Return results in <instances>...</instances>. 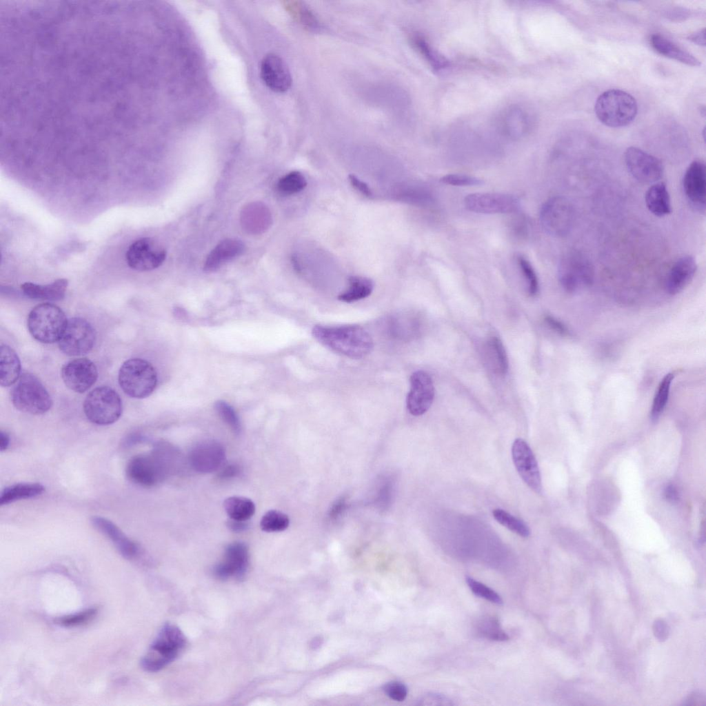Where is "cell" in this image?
Wrapping results in <instances>:
<instances>
[{
	"instance_id": "cell-46",
	"label": "cell",
	"mask_w": 706,
	"mask_h": 706,
	"mask_svg": "<svg viewBox=\"0 0 706 706\" xmlns=\"http://www.w3.org/2000/svg\"><path fill=\"white\" fill-rule=\"evenodd\" d=\"M384 690L387 695L394 700H404L407 694L406 687L398 682H392L385 685Z\"/></svg>"
},
{
	"instance_id": "cell-50",
	"label": "cell",
	"mask_w": 706,
	"mask_h": 706,
	"mask_svg": "<svg viewBox=\"0 0 706 706\" xmlns=\"http://www.w3.org/2000/svg\"><path fill=\"white\" fill-rule=\"evenodd\" d=\"M218 477L221 479H228L238 476L241 472V467L235 463H230L223 465Z\"/></svg>"
},
{
	"instance_id": "cell-37",
	"label": "cell",
	"mask_w": 706,
	"mask_h": 706,
	"mask_svg": "<svg viewBox=\"0 0 706 706\" xmlns=\"http://www.w3.org/2000/svg\"><path fill=\"white\" fill-rule=\"evenodd\" d=\"M492 514L495 520L514 533L524 538L530 536V530L528 526L522 520L505 510L500 508L494 509Z\"/></svg>"
},
{
	"instance_id": "cell-43",
	"label": "cell",
	"mask_w": 706,
	"mask_h": 706,
	"mask_svg": "<svg viewBox=\"0 0 706 706\" xmlns=\"http://www.w3.org/2000/svg\"><path fill=\"white\" fill-rule=\"evenodd\" d=\"M466 582L471 591L476 596L483 598L493 603L501 605L503 600L500 595L485 584L467 576Z\"/></svg>"
},
{
	"instance_id": "cell-47",
	"label": "cell",
	"mask_w": 706,
	"mask_h": 706,
	"mask_svg": "<svg viewBox=\"0 0 706 706\" xmlns=\"http://www.w3.org/2000/svg\"><path fill=\"white\" fill-rule=\"evenodd\" d=\"M517 219L514 220L512 222V230L514 234L519 237L526 236L529 232V223L528 221L522 216L516 217Z\"/></svg>"
},
{
	"instance_id": "cell-33",
	"label": "cell",
	"mask_w": 706,
	"mask_h": 706,
	"mask_svg": "<svg viewBox=\"0 0 706 706\" xmlns=\"http://www.w3.org/2000/svg\"><path fill=\"white\" fill-rule=\"evenodd\" d=\"M223 507L231 519L248 521L255 512L254 502L243 496H230L223 502Z\"/></svg>"
},
{
	"instance_id": "cell-20",
	"label": "cell",
	"mask_w": 706,
	"mask_h": 706,
	"mask_svg": "<svg viewBox=\"0 0 706 706\" xmlns=\"http://www.w3.org/2000/svg\"><path fill=\"white\" fill-rule=\"evenodd\" d=\"M261 77L271 90L282 93L291 87L292 79L285 61L274 54H267L261 64Z\"/></svg>"
},
{
	"instance_id": "cell-25",
	"label": "cell",
	"mask_w": 706,
	"mask_h": 706,
	"mask_svg": "<svg viewBox=\"0 0 706 706\" xmlns=\"http://www.w3.org/2000/svg\"><path fill=\"white\" fill-rule=\"evenodd\" d=\"M244 250L243 243L239 239H228L221 241L208 255L204 263V271H216L225 263L241 255Z\"/></svg>"
},
{
	"instance_id": "cell-52",
	"label": "cell",
	"mask_w": 706,
	"mask_h": 706,
	"mask_svg": "<svg viewBox=\"0 0 706 706\" xmlns=\"http://www.w3.org/2000/svg\"><path fill=\"white\" fill-rule=\"evenodd\" d=\"M227 526L232 532H241L245 531L249 527V523L247 521H239L230 518L227 522Z\"/></svg>"
},
{
	"instance_id": "cell-12",
	"label": "cell",
	"mask_w": 706,
	"mask_h": 706,
	"mask_svg": "<svg viewBox=\"0 0 706 706\" xmlns=\"http://www.w3.org/2000/svg\"><path fill=\"white\" fill-rule=\"evenodd\" d=\"M166 257V250L157 240L143 237L128 248L125 259L128 266L137 271H149L159 268Z\"/></svg>"
},
{
	"instance_id": "cell-34",
	"label": "cell",
	"mask_w": 706,
	"mask_h": 706,
	"mask_svg": "<svg viewBox=\"0 0 706 706\" xmlns=\"http://www.w3.org/2000/svg\"><path fill=\"white\" fill-rule=\"evenodd\" d=\"M486 353L495 372L501 375H505L508 370V359L504 345L500 339L497 336H493L487 341Z\"/></svg>"
},
{
	"instance_id": "cell-10",
	"label": "cell",
	"mask_w": 706,
	"mask_h": 706,
	"mask_svg": "<svg viewBox=\"0 0 706 706\" xmlns=\"http://www.w3.org/2000/svg\"><path fill=\"white\" fill-rule=\"evenodd\" d=\"M540 221L549 234L561 237L567 235L574 221V210L564 197L554 196L548 199L540 212Z\"/></svg>"
},
{
	"instance_id": "cell-45",
	"label": "cell",
	"mask_w": 706,
	"mask_h": 706,
	"mask_svg": "<svg viewBox=\"0 0 706 706\" xmlns=\"http://www.w3.org/2000/svg\"><path fill=\"white\" fill-rule=\"evenodd\" d=\"M485 623L481 628L484 636L495 641H506L509 638L507 634L500 627L497 620L490 619Z\"/></svg>"
},
{
	"instance_id": "cell-49",
	"label": "cell",
	"mask_w": 706,
	"mask_h": 706,
	"mask_svg": "<svg viewBox=\"0 0 706 706\" xmlns=\"http://www.w3.org/2000/svg\"><path fill=\"white\" fill-rule=\"evenodd\" d=\"M545 322L546 324L554 332H557L561 335L569 334V330L567 327L561 321L558 320L555 317L547 315L545 316Z\"/></svg>"
},
{
	"instance_id": "cell-48",
	"label": "cell",
	"mask_w": 706,
	"mask_h": 706,
	"mask_svg": "<svg viewBox=\"0 0 706 706\" xmlns=\"http://www.w3.org/2000/svg\"><path fill=\"white\" fill-rule=\"evenodd\" d=\"M349 180L351 185L362 194L369 198L373 196L372 191L368 185L359 179L357 176L354 174H350L349 175Z\"/></svg>"
},
{
	"instance_id": "cell-40",
	"label": "cell",
	"mask_w": 706,
	"mask_h": 706,
	"mask_svg": "<svg viewBox=\"0 0 706 706\" xmlns=\"http://www.w3.org/2000/svg\"><path fill=\"white\" fill-rule=\"evenodd\" d=\"M98 613V609L90 607L84 610L57 618L54 623L65 627H75L90 622Z\"/></svg>"
},
{
	"instance_id": "cell-23",
	"label": "cell",
	"mask_w": 706,
	"mask_h": 706,
	"mask_svg": "<svg viewBox=\"0 0 706 706\" xmlns=\"http://www.w3.org/2000/svg\"><path fill=\"white\" fill-rule=\"evenodd\" d=\"M499 126L506 137L516 140L525 137L530 132L532 119L526 110L519 106H513L503 112Z\"/></svg>"
},
{
	"instance_id": "cell-39",
	"label": "cell",
	"mask_w": 706,
	"mask_h": 706,
	"mask_svg": "<svg viewBox=\"0 0 706 706\" xmlns=\"http://www.w3.org/2000/svg\"><path fill=\"white\" fill-rule=\"evenodd\" d=\"M411 40L415 48L434 69L439 70L446 66V61L434 51L423 37L414 34L411 37Z\"/></svg>"
},
{
	"instance_id": "cell-42",
	"label": "cell",
	"mask_w": 706,
	"mask_h": 706,
	"mask_svg": "<svg viewBox=\"0 0 706 706\" xmlns=\"http://www.w3.org/2000/svg\"><path fill=\"white\" fill-rule=\"evenodd\" d=\"M215 410L221 418L236 434H239L241 429L239 418L234 408L223 401H218L214 405Z\"/></svg>"
},
{
	"instance_id": "cell-21",
	"label": "cell",
	"mask_w": 706,
	"mask_h": 706,
	"mask_svg": "<svg viewBox=\"0 0 706 706\" xmlns=\"http://www.w3.org/2000/svg\"><path fill=\"white\" fill-rule=\"evenodd\" d=\"M92 525L105 536L122 556L128 560L137 559L141 554L139 545L130 539L114 523L101 517L93 516Z\"/></svg>"
},
{
	"instance_id": "cell-44",
	"label": "cell",
	"mask_w": 706,
	"mask_h": 706,
	"mask_svg": "<svg viewBox=\"0 0 706 706\" xmlns=\"http://www.w3.org/2000/svg\"><path fill=\"white\" fill-rule=\"evenodd\" d=\"M441 181L443 183L454 186H475L483 183L479 178L461 174L445 175L441 178Z\"/></svg>"
},
{
	"instance_id": "cell-29",
	"label": "cell",
	"mask_w": 706,
	"mask_h": 706,
	"mask_svg": "<svg viewBox=\"0 0 706 706\" xmlns=\"http://www.w3.org/2000/svg\"><path fill=\"white\" fill-rule=\"evenodd\" d=\"M648 210L657 216H664L672 212L670 196L666 185L658 182L649 188L645 194Z\"/></svg>"
},
{
	"instance_id": "cell-41",
	"label": "cell",
	"mask_w": 706,
	"mask_h": 706,
	"mask_svg": "<svg viewBox=\"0 0 706 706\" xmlns=\"http://www.w3.org/2000/svg\"><path fill=\"white\" fill-rule=\"evenodd\" d=\"M516 261L525 281L529 294L532 296L536 295L539 290V283L533 266L528 259L521 254L517 256Z\"/></svg>"
},
{
	"instance_id": "cell-35",
	"label": "cell",
	"mask_w": 706,
	"mask_h": 706,
	"mask_svg": "<svg viewBox=\"0 0 706 706\" xmlns=\"http://www.w3.org/2000/svg\"><path fill=\"white\" fill-rule=\"evenodd\" d=\"M674 377L673 373L667 374L661 379L658 386L650 412V418L653 421L658 419L667 403Z\"/></svg>"
},
{
	"instance_id": "cell-38",
	"label": "cell",
	"mask_w": 706,
	"mask_h": 706,
	"mask_svg": "<svg viewBox=\"0 0 706 706\" xmlns=\"http://www.w3.org/2000/svg\"><path fill=\"white\" fill-rule=\"evenodd\" d=\"M290 518L285 513L275 510L268 511L261 518L260 527L266 532H279L286 530Z\"/></svg>"
},
{
	"instance_id": "cell-24",
	"label": "cell",
	"mask_w": 706,
	"mask_h": 706,
	"mask_svg": "<svg viewBox=\"0 0 706 706\" xmlns=\"http://www.w3.org/2000/svg\"><path fill=\"white\" fill-rule=\"evenodd\" d=\"M696 270V262L693 256H685L678 259L667 274L666 292L670 295L680 293L691 282Z\"/></svg>"
},
{
	"instance_id": "cell-16",
	"label": "cell",
	"mask_w": 706,
	"mask_h": 706,
	"mask_svg": "<svg viewBox=\"0 0 706 706\" xmlns=\"http://www.w3.org/2000/svg\"><path fill=\"white\" fill-rule=\"evenodd\" d=\"M194 470L202 474L220 469L225 460L223 446L218 441L205 440L196 443L190 450L188 458Z\"/></svg>"
},
{
	"instance_id": "cell-5",
	"label": "cell",
	"mask_w": 706,
	"mask_h": 706,
	"mask_svg": "<svg viewBox=\"0 0 706 706\" xmlns=\"http://www.w3.org/2000/svg\"><path fill=\"white\" fill-rule=\"evenodd\" d=\"M67 323L66 316L61 308L46 303L37 305L30 311L27 324L30 334L37 341L52 343L59 341Z\"/></svg>"
},
{
	"instance_id": "cell-54",
	"label": "cell",
	"mask_w": 706,
	"mask_h": 706,
	"mask_svg": "<svg viewBox=\"0 0 706 706\" xmlns=\"http://www.w3.org/2000/svg\"><path fill=\"white\" fill-rule=\"evenodd\" d=\"M391 488L392 486L389 483H386L381 488L379 493V501L381 503L384 505L387 503L388 501L391 497Z\"/></svg>"
},
{
	"instance_id": "cell-22",
	"label": "cell",
	"mask_w": 706,
	"mask_h": 706,
	"mask_svg": "<svg viewBox=\"0 0 706 706\" xmlns=\"http://www.w3.org/2000/svg\"><path fill=\"white\" fill-rule=\"evenodd\" d=\"M685 194L692 205L705 212L706 198L705 165L701 161H694L687 168L683 177Z\"/></svg>"
},
{
	"instance_id": "cell-19",
	"label": "cell",
	"mask_w": 706,
	"mask_h": 706,
	"mask_svg": "<svg viewBox=\"0 0 706 706\" xmlns=\"http://www.w3.org/2000/svg\"><path fill=\"white\" fill-rule=\"evenodd\" d=\"M61 378L71 390L83 393L94 384L98 377L95 364L86 358H79L66 363L61 368Z\"/></svg>"
},
{
	"instance_id": "cell-26",
	"label": "cell",
	"mask_w": 706,
	"mask_h": 706,
	"mask_svg": "<svg viewBox=\"0 0 706 706\" xmlns=\"http://www.w3.org/2000/svg\"><path fill=\"white\" fill-rule=\"evenodd\" d=\"M68 285L67 279H59L47 285L26 282L21 285V289L30 299L54 301L64 298Z\"/></svg>"
},
{
	"instance_id": "cell-17",
	"label": "cell",
	"mask_w": 706,
	"mask_h": 706,
	"mask_svg": "<svg viewBox=\"0 0 706 706\" xmlns=\"http://www.w3.org/2000/svg\"><path fill=\"white\" fill-rule=\"evenodd\" d=\"M513 462L517 472L530 488L536 493L542 490L536 459L529 445L522 438L515 439L512 447Z\"/></svg>"
},
{
	"instance_id": "cell-51",
	"label": "cell",
	"mask_w": 706,
	"mask_h": 706,
	"mask_svg": "<svg viewBox=\"0 0 706 706\" xmlns=\"http://www.w3.org/2000/svg\"><path fill=\"white\" fill-rule=\"evenodd\" d=\"M346 506V501L344 498H341L335 501L330 510V517L332 519L337 518L343 512Z\"/></svg>"
},
{
	"instance_id": "cell-56",
	"label": "cell",
	"mask_w": 706,
	"mask_h": 706,
	"mask_svg": "<svg viewBox=\"0 0 706 706\" xmlns=\"http://www.w3.org/2000/svg\"><path fill=\"white\" fill-rule=\"evenodd\" d=\"M9 443V435L6 432L1 430L0 432V450L1 452L6 450L8 447Z\"/></svg>"
},
{
	"instance_id": "cell-8",
	"label": "cell",
	"mask_w": 706,
	"mask_h": 706,
	"mask_svg": "<svg viewBox=\"0 0 706 706\" xmlns=\"http://www.w3.org/2000/svg\"><path fill=\"white\" fill-rule=\"evenodd\" d=\"M83 411L90 422L100 425H110L121 416L122 402L112 388L100 386L87 395L83 403Z\"/></svg>"
},
{
	"instance_id": "cell-31",
	"label": "cell",
	"mask_w": 706,
	"mask_h": 706,
	"mask_svg": "<svg viewBox=\"0 0 706 706\" xmlns=\"http://www.w3.org/2000/svg\"><path fill=\"white\" fill-rule=\"evenodd\" d=\"M285 7L290 15L305 30L312 32L321 30L322 26L316 16L304 2L286 1Z\"/></svg>"
},
{
	"instance_id": "cell-36",
	"label": "cell",
	"mask_w": 706,
	"mask_h": 706,
	"mask_svg": "<svg viewBox=\"0 0 706 706\" xmlns=\"http://www.w3.org/2000/svg\"><path fill=\"white\" fill-rule=\"evenodd\" d=\"M307 185L303 174L299 171H292L281 177L277 184V190L283 195H292L302 191Z\"/></svg>"
},
{
	"instance_id": "cell-30",
	"label": "cell",
	"mask_w": 706,
	"mask_h": 706,
	"mask_svg": "<svg viewBox=\"0 0 706 706\" xmlns=\"http://www.w3.org/2000/svg\"><path fill=\"white\" fill-rule=\"evenodd\" d=\"M45 487L37 483H22L10 485L3 489L0 496V505H4L21 499L41 495Z\"/></svg>"
},
{
	"instance_id": "cell-53",
	"label": "cell",
	"mask_w": 706,
	"mask_h": 706,
	"mask_svg": "<svg viewBox=\"0 0 706 706\" xmlns=\"http://www.w3.org/2000/svg\"><path fill=\"white\" fill-rule=\"evenodd\" d=\"M705 28L700 29V30H698L696 32H694L690 34L687 37V39L689 40L690 41L693 42L694 43L696 44V45L701 46H705Z\"/></svg>"
},
{
	"instance_id": "cell-2",
	"label": "cell",
	"mask_w": 706,
	"mask_h": 706,
	"mask_svg": "<svg viewBox=\"0 0 706 706\" xmlns=\"http://www.w3.org/2000/svg\"><path fill=\"white\" fill-rule=\"evenodd\" d=\"M186 639L175 625L166 623L159 630L141 660L148 672H157L173 662L185 647Z\"/></svg>"
},
{
	"instance_id": "cell-7",
	"label": "cell",
	"mask_w": 706,
	"mask_h": 706,
	"mask_svg": "<svg viewBox=\"0 0 706 706\" xmlns=\"http://www.w3.org/2000/svg\"><path fill=\"white\" fill-rule=\"evenodd\" d=\"M170 472L171 467L155 445L150 453L133 457L126 467L128 479L143 487L157 485L162 482Z\"/></svg>"
},
{
	"instance_id": "cell-55",
	"label": "cell",
	"mask_w": 706,
	"mask_h": 706,
	"mask_svg": "<svg viewBox=\"0 0 706 706\" xmlns=\"http://www.w3.org/2000/svg\"><path fill=\"white\" fill-rule=\"evenodd\" d=\"M665 496L666 499L670 502H674L678 500V492L672 485H669L666 487Z\"/></svg>"
},
{
	"instance_id": "cell-14",
	"label": "cell",
	"mask_w": 706,
	"mask_h": 706,
	"mask_svg": "<svg viewBox=\"0 0 706 706\" xmlns=\"http://www.w3.org/2000/svg\"><path fill=\"white\" fill-rule=\"evenodd\" d=\"M625 161L629 172L641 183H656L663 176L662 162L638 148H628L625 152Z\"/></svg>"
},
{
	"instance_id": "cell-32",
	"label": "cell",
	"mask_w": 706,
	"mask_h": 706,
	"mask_svg": "<svg viewBox=\"0 0 706 706\" xmlns=\"http://www.w3.org/2000/svg\"><path fill=\"white\" fill-rule=\"evenodd\" d=\"M374 289L373 281L361 276H351L347 288L339 294L338 299L345 303L355 302L370 296Z\"/></svg>"
},
{
	"instance_id": "cell-27",
	"label": "cell",
	"mask_w": 706,
	"mask_h": 706,
	"mask_svg": "<svg viewBox=\"0 0 706 706\" xmlns=\"http://www.w3.org/2000/svg\"><path fill=\"white\" fill-rule=\"evenodd\" d=\"M650 44L656 52L664 57L690 66H699L701 64L693 54L660 34H652Z\"/></svg>"
},
{
	"instance_id": "cell-9",
	"label": "cell",
	"mask_w": 706,
	"mask_h": 706,
	"mask_svg": "<svg viewBox=\"0 0 706 706\" xmlns=\"http://www.w3.org/2000/svg\"><path fill=\"white\" fill-rule=\"evenodd\" d=\"M558 276L564 290L574 293L592 284L594 269L584 254L571 251L562 257L558 268Z\"/></svg>"
},
{
	"instance_id": "cell-6",
	"label": "cell",
	"mask_w": 706,
	"mask_h": 706,
	"mask_svg": "<svg viewBox=\"0 0 706 706\" xmlns=\"http://www.w3.org/2000/svg\"><path fill=\"white\" fill-rule=\"evenodd\" d=\"M11 401L19 411L31 414H42L52 406L48 391L37 377L30 373L22 374L11 391Z\"/></svg>"
},
{
	"instance_id": "cell-13",
	"label": "cell",
	"mask_w": 706,
	"mask_h": 706,
	"mask_svg": "<svg viewBox=\"0 0 706 706\" xmlns=\"http://www.w3.org/2000/svg\"><path fill=\"white\" fill-rule=\"evenodd\" d=\"M464 203L471 212L487 214L514 212L519 208V200L516 196L503 193L470 194L465 196Z\"/></svg>"
},
{
	"instance_id": "cell-4",
	"label": "cell",
	"mask_w": 706,
	"mask_h": 706,
	"mask_svg": "<svg viewBox=\"0 0 706 706\" xmlns=\"http://www.w3.org/2000/svg\"><path fill=\"white\" fill-rule=\"evenodd\" d=\"M119 383L129 396L146 398L156 388L157 372L148 361L139 358L130 359L125 361L119 370Z\"/></svg>"
},
{
	"instance_id": "cell-18",
	"label": "cell",
	"mask_w": 706,
	"mask_h": 706,
	"mask_svg": "<svg viewBox=\"0 0 706 706\" xmlns=\"http://www.w3.org/2000/svg\"><path fill=\"white\" fill-rule=\"evenodd\" d=\"M434 387L431 376L425 371L418 370L410 376V388L406 405L409 412L414 416L425 414L432 404Z\"/></svg>"
},
{
	"instance_id": "cell-11",
	"label": "cell",
	"mask_w": 706,
	"mask_h": 706,
	"mask_svg": "<svg viewBox=\"0 0 706 706\" xmlns=\"http://www.w3.org/2000/svg\"><path fill=\"white\" fill-rule=\"evenodd\" d=\"M95 331L86 320L74 317L68 320L59 340L60 350L68 356H80L89 352L95 342Z\"/></svg>"
},
{
	"instance_id": "cell-1",
	"label": "cell",
	"mask_w": 706,
	"mask_h": 706,
	"mask_svg": "<svg viewBox=\"0 0 706 706\" xmlns=\"http://www.w3.org/2000/svg\"><path fill=\"white\" fill-rule=\"evenodd\" d=\"M312 334L324 346L351 359L366 356L374 347L370 334L357 325H316Z\"/></svg>"
},
{
	"instance_id": "cell-15",
	"label": "cell",
	"mask_w": 706,
	"mask_h": 706,
	"mask_svg": "<svg viewBox=\"0 0 706 706\" xmlns=\"http://www.w3.org/2000/svg\"><path fill=\"white\" fill-rule=\"evenodd\" d=\"M249 566V552L247 545L240 541L229 544L223 559L214 567V576L221 580L244 578Z\"/></svg>"
},
{
	"instance_id": "cell-3",
	"label": "cell",
	"mask_w": 706,
	"mask_h": 706,
	"mask_svg": "<svg viewBox=\"0 0 706 706\" xmlns=\"http://www.w3.org/2000/svg\"><path fill=\"white\" fill-rule=\"evenodd\" d=\"M598 119L610 128H621L629 125L635 119L638 105L629 93L610 89L601 94L594 105Z\"/></svg>"
},
{
	"instance_id": "cell-28",
	"label": "cell",
	"mask_w": 706,
	"mask_h": 706,
	"mask_svg": "<svg viewBox=\"0 0 706 706\" xmlns=\"http://www.w3.org/2000/svg\"><path fill=\"white\" fill-rule=\"evenodd\" d=\"M0 354V383L8 387L19 379L21 363L17 353L6 345H1Z\"/></svg>"
}]
</instances>
